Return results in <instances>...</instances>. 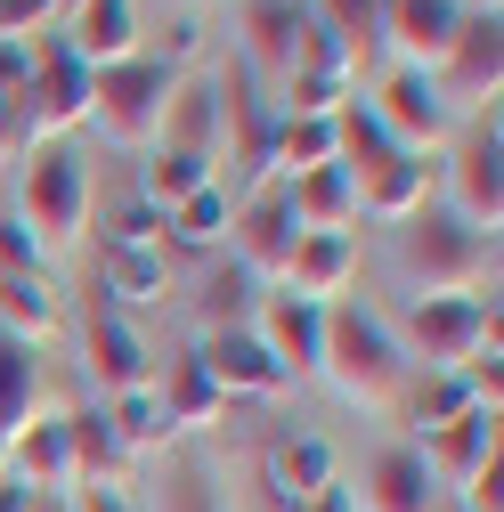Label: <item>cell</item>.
Listing matches in <instances>:
<instances>
[{
	"label": "cell",
	"instance_id": "1",
	"mask_svg": "<svg viewBox=\"0 0 504 512\" xmlns=\"http://www.w3.org/2000/svg\"><path fill=\"white\" fill-rule=\"evenodd\" d=\"M318 374L334 382L350 407H383V399H399V382H407V350L391 342V326H383L374 309H358V301H326Z\"/></svg>",
	"mask_w": 504,
	"mask_h": 512
},
{
	"label": "cell",
	"instance_id": "2",
	"mask_svg": "<svg viewBox=\"0 0 504 512\" xmlns=\"http://www.w3.org/2000/svg\"><path fill=\"white\" fill-rule=\"evenodd\" d=\"M399 285H407V301H439V293H472L480 277H488V261H496V244L488 236H472L464 220H448V212H415L407 228H399Z\"/></svg>",
	"mask_w": 504,
	"mask_h": 512
},
{
	"label": "cell",
	"instance_id": "3",
	"mask_svg": "<svg viewBox=\"0 0 504 512\" xmlns=\"http://www.w3.org/2000/svg\"><path fill=\"white\" fill-rule=\"evenodd\" d=\"M171 90H179V74L163 66V57H131V66H106V74L90 82V122H98V139H106V147L147 155V147L163 139Z\"/></svg>",
	"mask_w": 504,
	"mask_h": 512
},
{
	"label": "cell",
	"instance_id": "4",
	"mask_svg": "<svg viewBox=\"0 0 504 512\" xmlns=\"http://www.w3.org/2000/svg\"><path fill=\"white\" fill-rule=\"evenodd\" d=\"M17 220L33 228L41 252H66L90 220V171L74 147H33L25 171H17Z\"/></svg>",
	"mask_w": 504,
	"mask_h": 512
},
{
	"label": "cell",
	"instance_id": "5",
	"mask_svg": "<svg viewBox=\"0 0 504 512\" xmlns=\"http://www.w3.org/2000/svg\"><path fill=\"white\" fill-rule=\"evenodd\" d=\"M480 342H496V301H480V293L407 301V350L423 358V374H464Z\"/></svg>",
	"mask_w": 504,
	"mask_h": 512
},
{
	"label": "cell",
	"instance_id": "6",
	"mask_svg": "<svg viewBox=\"0 0 504 512\" xmlns=\"http://www.w3.org/2000/svg\"><path fill=\"white\" fill-rule=\"evenodd\" d=\"M439 212L496 244V228H504V139H496V114L472 122L464 147L448 155V204H439Z\"/></svg>",
	"mask_w": 504,
	"mask_h": 512
},
{
	"label": "cell",
	"instance_id": "7",
	"mask_svg": "<svg viewBox=\"0 0 504 512\" xmlns=\"http://www.w3.org/2000/svg\"><path fill=\"white\" fill-rule=\"evenodd\" d=\"M431 82H439V98H448V114L456 106H488L496 114V90H504V17H464L448 57L431 66Z\"/></svg>",
	"mask_w": 504,
	"mask_h": 512
},
{
	"label": "cell",
	"instance_id": "8",
	"mask_svg": "<svg viewBox=\"0 0 504 512\" xmlns=\"http://www.w3.org/2000/svg\"><path fill=\"white\" fill-rule=\"evenodd\" d=\"M366 114L383 122V139L391 147H407V155H431L439 139H448V98H439V82L431 74H407V66H391L383 82H374V98H366Z\"/></svg>",
	"mask_w": 504,
	"mask_h": 512
},
{
	"label": "cell",
	"instance_id": "9",
	"mask_svg": "<svg viewBox=\"0 0 504 512\" xmlns=\"http://www.w3.org/2000/svg\"><path fill=\"white\" fill-rule=\"evenodd\" d=\"M350 204L374 228H407L415 212H431V163L407 147H383L366 171H350Z\"/></svg>",
	"mask_w": 504,
	"mask_h": 512
},
{
	"label": "cell",
	"instance_id": "10",
	"mask_svg": "<svg viewBox=\"0 0 504 512\" xmlns=\"http://www.w3.org/2000/svg\"><path fill=\"white\" fill-rule=\"evenodd\" d=\"M358 57L326 33V25H309L301 33V57H293V74H285V114H342L358 98Z\"/></svg>",
	"mask_w": 504,
	"mask_h": 512
},
{
	"label": "cell",
	"instance_id": "11",
	"mask_svg": "<svg viewBox=\"0 0 504 512\" xmlns=\"http://www.w3.org/2000/svg\"><path fill=\"white\" fill-rule=\"evenodd\" d=\"M236 261L252 269V277H285V261H293V244H301V220H293V196L285 187H261V196H244L236 204Z\"/></svg>",
	"mask_w": 504,
	"mask_h": 512
},
{
	"label": "cell",
	"instance_id": "12",
	"mask_svg": "<svg viewBox=\"0 0 504 512\" xmlns=\"http://www.w3.org/2000/svg\"><path fill=\"white\" fill-rule=\"evenodd\" d=\"M66 49L82 57L90 74H106V66H131V57H147V33H139V0H82V9L66 17Z\"/></svg>",
	"mask_w": 504,
	"mask_h": 512
},
{
	"label": "cell",
	"instance_id": "13",
	"mask_svg": "<svg viewBox=\"0 0 504 512\" xmlns=\"http://www.w3.org/2000/svg\"><path fill=\"white\" fill-rule=\"evenodd\" d=\"M496 423H504L496 407H472V415H456L448 431H431L415 456L431 464V480H439V488H456V496H464V480H472L480 464H496V456H504V431H496Z\"/></svg>",
	"mask_w": 504,
	"mask_h": 512
},
{
	"label": "cell",
	"instance_id": "14",
	"mask_svg": "<svg viewBox=\"0 0 504 512\" xmlns=\"http://www.w3.org/2000/svg\"><path fill=\"white\" fill-rule=\"evenodd\" d=\"M196 358H204V374L220 382V399H277L285 382H293V374L261 350V334H252V326H244V334H204Z\"/></svg>",
	"mask_w": 504,
	"mask_h": 512
},
{
	"label": "cell",
	"instance_id": "15",
	"mask_svg": "<svg viewBox=\"0 0 504 512\" xmlns=\"http://www.w3.org/2000/svg\"><path fill=\"white\" fill-rule=\"evenodd\" d=\"M301 33H309L301 0H244V74L285 90L293 57H301Z\"/></svg>",
	"mask_w": 504,
	"mask_h": 512
},
{
	"label": "cell",
	"instance_id": "16",
	"mask_svg": "<svg viewBox=\"0 0 504 512\" xmlns=\"http://www.w3.org/2000/svg\"><path fill=\"white\" fill-rule=\"evenodd\" d=\"M456 25H464L456 0H383V41L399 49V66H407V74H431L439 57H448Z\"/></svg>",
	"mask_w": 504,
	"mask_h": 512
},
{
	"label": "cell",
	"instance_id": "17",
	"mask_svg": "<svg viewBox=\"0 0 504 512\" xmlns=\"http://www.w3.org/2000/svg\"><path fill=\"white\" fill-rule=\"evenodd\" d=\"M82 366H90V382H98L106 399L147 391V342H139L131 317H114V309H90V326H82Z\"/></svg>",
	"mask_w": 504,
	"mask_h": 512
},
{
	"label": "cell",
	"instance_id": "18",
	"mask_svg": "<svg viewBox=\"0 0 504 512\" xmlns=\"http://www.w3.org/2000/svg\"><path fill=\"white\" fill-rule=\"evenodd\" d=\"M98 293L106 309H163L171 301V252L163 244H106L98 252Z\"/></svg>",
	"mask_w": 504,
	"mask_h": 512
},
{
	"label": "cell",
	"instance_id": "19",
	"mask_svg": "<svg viewBox=\"0 0 504 512\" xmlns=\"http://www.w3.org/2000/svg\"><path fill=\"white\" fill-rule=\"evenodd\" d=\"M261 350L285 366V374H318V342H326V309L318 301H293V293H269L261 317H252Z\"/></svg>",
	"mask_w": 504,
	"mask_h": 512
},
{
	"label": "cell",
	"instance_id": "20",
	"mask_svg": "<svg viewBox=\"0 0 504 512\" xmlns=\"http://www.w3.org/2000/svg\"><path fill=\"white\" fill-rule=\"evenodd\" d=\"M261 472H269V496H277L285 512H309V504H318V496L334 488V447H326V439H309V431L269 439Z\"/></svg>",
	"mask_w": 504,
	"mask_h": 512
},
{
	"label": "cell",
	"instance_id": "21",
	"mask_svg": "<svg viewBox=\"0 0 504 512\" xmlns=\"http://www.w3.org/2000/svg\"><path fill=\"white\" fill-rule=\"evenodd\" d=\"M350 277H358V236L342 228V236H301L277 285H285L293 301H318V309H326V301H334Z\"/></svg>",
	"mask_w": 504,
	"mask_h": 512
},
{
	"label": "cell",
	"instance_id": "22",
	"mask_svg": "<svg viewBox=\"0 0 504 512\" xmlns=\"http://www.w3.org/2000/svg\"><path fill=\"white\" fill-rule=\"evenodd\" d=\"M358 512H439V480L415 447H383V456L366 464V496Z\"/></svg>",
	"mask_w": 504,
	"mask_h": 512
},
{
	"label": "cell",
	"instance_id": "23",
	"mask_svg": "<svg viewBox=\"0 0 504 512\" xmlns=\"http://www.w3.org/2000/svg\"><path fill=\"white\" fill-rule=\"evenodd\" d=\"M9 480H25L33 496H66V488H74V439H66V415L25 423V431L9 439Z\"/></svg>",
	"mask_w": 504,
	"mask_h": 512
},
{
	"label": "cell",
	"instance_id": "24",
	"mask_svg": "<svg viewBox=\"0 0 504 512\" xmlns=\"http://www.w3.org/2000/svg\"><path fill=\"white\" fill-rule=\"evenodd\" d=\"M334 163V114H269V171L277 187Z\"/></svg>",
	"mask_w": 504,
	"mask_h": 512
},
{
	"label": "cell",
	"instance_id": "25",
	"mask_svg": "<svg viewBox=\"0 0 504 512\" xmlns=\"http://www.w3.org/2000/svg\"><path fill=\"white\" fill-rule=\"evenodd\" d=\"M57 326H66V301H57L49 277H0V334H9V342L41 350Z\"/></svg>",
	"mask_w": 504,
	"mask_h": 512
},
{
	"label": "cell",
	"instance_id": "26",
	"mask_svg": "<svg viewBox=\"0 0 504 512\" xmlns=\"http://www.w3.org/2000/svg\"><path fill=\"white\" fill-rule=\"evenodd\" d=\"M155 147H179V155H204V163H220V90H212V82H179Z\"/></svg>",
	"mask_w": 504,
	"mask_h": 512
},
{
	"label": "cell",
	"instance_id": "27",
	"mask_svg": "<svg viewBox=\"0 0 504 512\" xmlns=\"http://www.w3.org/2000/svg\"><path fill=\"white\" fill-rule=\"evenodd\" d=\"M285 196H293V220H301V236H342V228H358V204H350V171H342V163H326V171L293 179Z\"/></svg>",
	"mask_w": 504,
	"mask_h": 512
},
{
	"label": "cell",
	"instance_id": "28",
	"mask_svg": "<svg viewBox=\"0 0 504 512\" xmlns=\"http://www.w3.org/2000/svg\"><path fill=\"white\" fill-rule=\"evenodd\" d=\"M66 439H74V488H122V464H131V456H122L106 407L66 415Z\"/></svg>",
	"mask_w": 504,
	"mask_h": 512
},
{
	"label": "cell",
	"instance_id": "29",
	"mask_svg": "<svg viewBox=\"0 0 504 512\" xmlns=\"http://www.w3.org/2000/svg\"><path fill=\"white\" fill-rule=\"evenodd\" d=\"M261 301H269L261 277H252L244 261H220V269L204 277V301H196V309H204V334H244L252 317H261Z\"/></svg>",
	"mask_w": 504,
	"mask_h": 512
},
{
	"label": "cell",
	"instance_id": "30",
	"mask_svg": "<svg viewBox=\"0 0 504 512\" xmlns=\"http://www.w3.org/2000/svg\"><path fill=\"white\" fill-rule=\"evenodd\" d=\"M163 415H171V431H187V423H212V415H228V399H220V382L204 374V358L196 350H179L171 366H163Z\"/></svg>",
	"mask_w": 504,
	"mask_h": 512
},
{
	"label": "cell",
	"instance_id": "31",
	"mask_svg": "<svg viewBox=\"0 0 504 512\" xmlns=\"http://www.w3.org/2000/svg\"><path fill=\"white\" fill-rule=\"evenodd\" d=\"M236 228V204L220 196V179L212 187H196L179 212H163V244H179V252H220V236Z\"/></svg>",
	"mask_w": 504,
	"mask_h": 512
},
{
	"label": "cell",
	"instance_id": "32",
	"mask_svg": "<svg viewBox=\"0 0 504 512\" xmlns=\"http://www.w3.org/2000/svg\"><path fill=\"white\" fill-rule=\"evenodd\" d=\"M196 187H212V163L204 155H179V147H147V171H139V204L155 212H179Z\"/></svg>",
	"mask_w": 504,
	"mask_h": 512
},
{
	"label": "cell",
	"instance_id": "33",
	"mask_svg": "<svg viewBox=\"0 0 504 512\" xmlns=\"http://www.w3.org/2000/svg\"><path fill=\"white\" fill-rule=\"evenodd\" d=\"M33 399H41V358L0 334V447L33 423Z\"/></svg>",
	"mask_w": 504,
	"mask_h": 512
},
{
	"label": "cell",
	"instance_id": "34",
	"mask_svg": "<svg viewBox=\"0 0 504 512\" xmlns=\"http://www.w3.org/2000/svg\"><path fill=\"white\" fill-rule=\"evenodd\" d=\"M480 399H472V382L464 374H423L415 391H407V423H415V439H431V431H448L456 415H472Z\"/></svg>",
	"mask_w": 504,
	"mask_h": 512
},
{
	"label": "cell",
	"instance_id": "35",
	"mask_svg": "<svg viewBox=\"0 0 504 512\" xmlns=\"http://www.w3.org/2000/svg\"><path fill=\"white\" fill-rule=\"evenodd\" d=\"M106 423H114V439H122V456H147V447L171 439V415H163V399H155V382H147V391L106 399Z\"/></svg>",
	"mask_w": 504,
	"mask_h": 512
},
{
	"label": "cell",
	"instance_id": "36",
	"mask_svg": "<svg viewBox=\"0 0 504 512\" xmlns=\"http://www.w3.org/2000/svg\"><path fill=\"white\" fill-rule=\"evenodd\" d=\"M309 25H326V33L358 57V66H366V57L383 49V0H318V9H309Z\"/></svg>",
	"mask_w": 504,
	"mask_h": 512
},
{
	"label": "cell",
	"instance_id": "37",
	"mask_svg": "<svg viewBox=\"0 0 504 512\" xmlns=\"http://www.w3.org/2000/svg\"><path fill=\"white\" fill-rule=\"evenodd\" d=\"M155 512H220V488H212V472H204L196 456H179V464L163 472V496H155Z\"/></svg>",
	"mask_w": 504,
	"mask_h": 512
},
{
	"label": "cell",
	"instance_id": "38",
	"mask_svg": "<svg viewBox=\"0 0 504 512\" xmlns=\"http://www.w3.org/2000/svg\"><path fill=\"white\" fill-rule=\"evenodd\" d=\"M0 277H41V244L17 212H0Z\"/></svg>",
	"mask_w": 504,
	"mask_h": 512
},
{
	"label": "cell",
	"instance_id": "39",
	"mask_svg": "<svg viewBox=\"0 0 504 512\" xmlns=\"http://www.w3.org/2000/svg\"><path fill=\"white\" fill-rule=\"evenodd\" d=\"M106 244H163V212L155 204H122L114 228H106Z\"/></svg>",
	"mask_w": 504,
	"mask_h": 512
},
{
	"label": "cell",
	"instance_id": "40",
	"mask_svg": "<svg viewBox=\"0 0 504 512\" xmlns=\"http://www.w3.org/2000/svg\"><path fill=\"white\" fill-rule=\"evenodd\" d=\"M49 9H57V0H0V41L41 33V25H49Z\"/></svg>",
	"mask_w": 504,
	"mask_h": 512
},
{
	"label": "cell",
	"instance_id": "41",
	"mask_svg": "<svg viewBox=\"0 0 504 512\" xmlns=\"http://www.w3.org/2000/svg\"><path fill=\"white\" fill-rule=\"evenodd\" d=\"M25 82H33V49L25 41H0V106H9Z\"/></svg>",
	"mask_w": 504,
	"mask_h": 512
},
{
	"label": "cell",
	"instance_id": "42",
	"mask_svg": "<svg viewBox=\"0 0 504 512\" xmlns=\"http://www.w3.org/2000/svg\"><path fill=\"white\" fill-rule=\"evenodd\" d=\"M196 49H204V25H196V17H179V25L163 33V66L179 74V66H187V57H196Z\"/></svg>",
	"mask_w": 504,
	"mask_h": 512
},
{
	"label": "cell",
	"instance_id": "43",
	"mask_svg": "<svg viewBox=\"0 0 504 512\" xmlns=\"http://www.w3.org/2000/svg\"><path fill=\"white\" fill-rule=\"evenodd\" d=\"M66 512H139L122 488H66Z\"/></svg>",
	"mask_w": 504,
	"mask_h": 512
},
{
	"label": "cell",
	"instance_id": "44",
	"mask_svg": "<svg viewBox=\"0 0 504 512\" xmlns=\"http://www.w3.org/2000/svg\"><path fill=\"white\" fill-rule=\"evenodd\" d=\"M33 504H41V496H33L25 480H0V512H33Z\"/></svg>",
	"mask_w": 504,
	"mask_h": 512
},
{
	"label": "cell",
	"instance_id": "45",
	"mask_svg": "<svg viewBox=\"0 0 504 512\" xmlns=\"http://www.w3.org/2000/svg\"><path fill=\"white\" fill-rule=\"evenodd\" d=\"M309 512H358V488H342V480H334V488H326L318 504H309Z\"/></svg>",
	"mask_w": 504,
	"mask_h": 512
},
{
	"label": "cell",
	"instance_id": "46",
	"mask_svg": "<svg viewBox=\"0 0 504 512\" xmlns=\"http://www.w3.org/2000/svg\"><path fill=\"white\" fill-rule=\"evenodd\" d=\"M464 17H504V0H456Z\"/></svg>",
	"mask_w": 504,
	"mask_h": 512
},
{
	"label": "cell",
	"instance_id": "47",
	"mask_svg": "<svg viewBox=\"0 0 504 512\" xmlns=\"http://www.w3.org/2000/svg\"><path fill=\"white\" fill-rule=\"evenodd\" d=\"M33 512H66V496H41V504H33Z\"/></svg>",
	"mask_w": 504,
	"mask_h": 512
},
{
	"label": "cell",
	"instance_id": "48",
	"mask_svg": "<svg viewBox=\"0 0 504 512\" xmlns=\"http://www.w3.org/2000/svg\"><path fill=\"white\" fill-rule=\"evenodd\" d=\"M57 9H66V17H74V9H82V0H57Z\"/></svg>",
	"mask_w": 504,
	"mask_h": 512
}]
</instances>
